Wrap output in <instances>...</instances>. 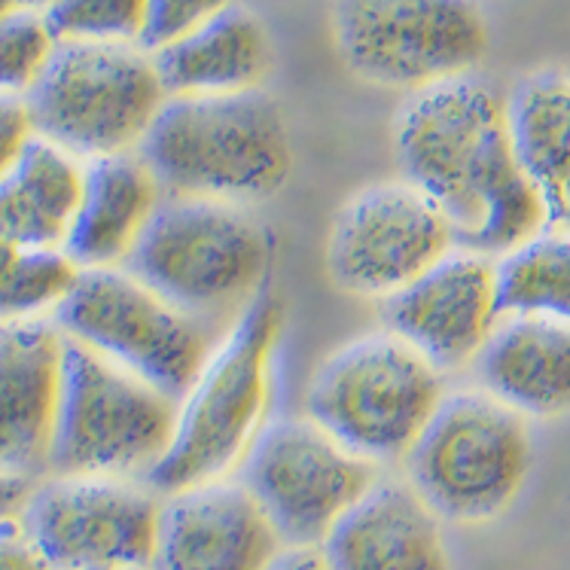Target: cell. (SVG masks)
<instances>
[{
    "instance_id": "1",
    "label": "cell",
    "mask_w": 570,
    "mask_h": 570,
    "mask_svg": "<svg viewBox=\"0 0 570 570\" xmlns=\"http://www.w3.org/2000/svg\"><path fill=\"white\" fill-rule=\"evenodd\" d=\"M394 150L403 177L452 223L461 250L498 259L549 226L543 198L515 163L507 101L476 73L409 95Z\"/></svg>"
},
{
    "instance_id": "2",
    "label": "cell",
    "mask_w": 570,
    "mask_h": 570,
    "mask_svg": "<svg viewBox=\"0 0 570 570\" xmlns=\"http://www.w3.org/2000/svg\"><path fill=\"white\" fill-rule=\"evenodd\" d=\"M284 330V305L259 293L226 326L210 357L177 400L171 443L144 476L159 498L214 479H229L266 428L275 379V351Z\"/></svg>"
},
{
    "instance_id": "3",
    "label": "cell",
    "mask_w": 570,
    "mask_h": 570,
    "mask_svg": "<svg viewBox=\"0 0 570 570\" xmlns=\"http://www.w3.org/2000/svg\"><path fill=\"white\" fill-rule=\"evenodd\" d=\"M138 156L165 196L254 205L291 177L287 122L266 92L171 95Z\"/></svg>"
},
{
    "instance_id": "4",
    "label": "cell",
    "mask_w": 570,
    "mask_h": 570,
    "mask_svg": "<svg viewBox=\"0 0 570 570\" xmlns=\"http://www.w3.org/2000/svg\"><path fill=\"white\" fill-rule=\"evenodd\" d=\"M272 238L247 205L165 196L126 272L208 326L233 324L263 293Z\"/></svg>"
},
{
    "instance_id": "5",
    "label": "cell",
    "mask_w": 570,
    "mask_h": 570,
    "mask_svg": "<svg viewBox=\"0 0 570 570\" xmlns=\"http://www.w3.org/2000/svg\"><path fill=\"white\" fill-rule=\"evenodd\" d=\"M443 400V373L391 330L326 354L305 391V415L370 464L403 461Z\"/></svg>"
},
{
    "instance_id": "6",
    "label": "cell",
    "mask_w": 570,
    "mask_h": 570,
    "mask_svg": "<svg viewBox=\"0 0 570 570\" xmlns=\"http://www.w3.org/2000/svg\"><path fill=\"white\" fill-rule=\"evenodd\" d=\"M24 101L40 138L95 163L138 153L168 92L153 52L140 43L59 40Z\"/></svg>"
},
{
    "instance_id": "7",
    "label": "cell",
    "mask_w": 570,
    "mask_h": 570,
    "mask_svg": "<svg viewBox=\"0 0 570 570\" xmlns=\"http://www.w3.org/2000/svg\"><path fill=\"white\" fill-rule=\"evenodd\" d=\"M528 419L482 387L443 394L403 458L406 482L443 522L498 519L531 473Z\"/></svg>"
},
{
    "instance_id": "8",
    "label": "cell",
    "mask_w": 570,
    "mask_h": 570,
    "mask_svg": "<svg viewBox=\"0 0 570 570\" xmlns=\"http://www.w3.org/2000/svg\"><path fill=\"white\" fill-rule=\"evenodd\" d=\"M175 419L177 400L68 338L49 476H147Z\"/></svg>"
},
{
    "instance_id": "9",
    "label": "cell",
    "mask_w": 570,
    "mask_h": 570,
    "mask_svg": "<svg viewBox=\"0 0 570 570\" xmlns=\"http://www.w3.org/2000/svg\"><path fill=\"white\" fill-rule=\"evenodd\" d=\"M59 330L171 400L187 394L217 345L214 326L163 299L126 268H86L52 315Z\"/></svg>"
},
{
    "instance_id": "10",
    "label": "cell",
    "mask_w": 570,
    "mask_h": 570,
    "mask_svg": "<svg viewBox=\"0 0 570 570\" xmlns=\"http://www.w3.org/2000/svg\"><path fill=\"white\" fill-rule=\"evenodd\" d=\"M333 24L361 80L409 95L473 73L489 49L473 0H336Z\"/></svg>"
},
{
    "instance_id": "11",
    "label": "cell",
    "mask_w": 570,
    "mask_h": 570,
    "mask_svg": "<svg viewBox=\"0 0 570 570\" xmlns=\"http://www.w3.org/2000/svg\"><path fill=\"white\" fill-rule=\"evenodd\" d=\"M235 479L263 507L284 547H321L379 482V466L338 445L308 415H296L268 421Z\"/></svg>"
},
{
    "instance_id": "12",
    "label": "cell",
    "mask_w": 570,
    "mask_h": 570,
    "mask_svg": "<svg viewBox=\"0 0 570 570\" xmlns=\"http://www.w3.org/2000/svg\"><path fill=\"white\" fill-rule=\"evenodd\" d=\"M163 498L119 476H43L19 510L52 570L153 568Z\"/></svg>"
},
{
    "instance_id": "13",
    "label": "cell",
    "mask_w": 570,
    "mask_h": 570,
    "mask_svg": "<svg viewBox=\"0 0 570 570\" xmlns=\"http://www.w3.org/2000/svg\"><path fill=\"white\" fill-rule=\"evenodd\" d=\"M454 250L452 223L406 177L370 184L342 205L326 266L342 291L387 299Z\"/></svg>"
},
{
    "instance_id": "14",
    "label": "cell",
    "mask_w": 570,
    "mask_h": 570,
    "mask_svg": "<svg viewBox=\"0 0 570 570\" xmlns=\"http://www.w3.org/2000/svg\"><path fill=\"white\" fill-rule=\"evenodd\" d=\"M384 330L440 373L473 366L501 321L494 259L454 247L419 281L382 299Z\"/></svg>"
},
{
    "instance_id": "15",
    "label": "cell",
    "mask_w": 570,
    "mask_h": 570,
    "mask_svg": "<svg viewBox=\"0 0 570 570\" xmlns=\"http://www.w3.org/2000/svg\"><path fill=\"white\" fill-rule=\"evenodd\" d=\"M284 540L238 479L165 494L153 570H268Z\"/></svg>"
},
{
    "instance_id": "16",
    "label": "cell",
    "mask_w": 570,
    "mask_h": 570,
    "mask_svg": "<svg viewBox=\"0 0 570 570\" xmlns=\"http://www.w3.org/2000/svg\"><path fill=\"white\" fill-rule=\"evenodd\" d=\"M65 342L52 317L0 324V473L49 476Z\"/></svg>"
},
{
    "instance_id": "17",
    "label": "cell",
    "mask_w": 570,
    "mask_h": 570,
    "mask_svg": "<svg viewBox=\"0 0 570 570\" xmlns=\"http://www.w3.org/2000/svg\"><path fill=\"white\" fill-rule=\"evenodd\" d=\"M330 570H452L443 519L406 479H379L321 543Z\"/></svg>"
},
{
    "instance_id": "18",
    "label": "cell",
    "mask_w": 570,
    "mask_h": 570,
    "mask_svg": "<svg viewBox=\"0 0 570 570\" xmlns=\"http://www.w3.org/2000/svg\"><path fill=\"white\" fill-rule=\"evenodd\" d=\"M479 387L524 419L570 412V326L503 315L473 361Z\"/></svg>"
},
{
    "instance_id": "19",
    "label": "cell",
    "mask_w": 570,
    "mask_h": 570,
    "mask_svg": "<svg viewBox=\"0 0 570 570\" xmlns=\"http://www.w3.org/2000/svg\"><path fill=\"white\" fill-rule=\"evenodd\" d=\"M163 198L159 180L138 153L86 163L80 205L61 250L82 272L126 266Z\"/></svg>"
},
{
    "instance_id": "20",
    "label": "cell",
    "mask_w": 570,
    "mask_h": 570,
    "mask_svg": "<svg viewBox=\"0 0 570 570\" xmlns=\"http://www.w3.org/2000/svg\"><path fill=\"white\" fill-rule=\"evenodd\" d=\"M153 59L168 98L256 92L272 68V43L254 12L233 3Z\"/></svg>"
},
{
    "instance_id": "21",
    "label": "cell",
    "mask_w": 570,
    "mask_h": 570,
    "mask_svg": "<svg viewBox=\"0 0 570 570\" xmlns=\"http://www.w3.org/2000/svg\"><path fill=\"white\" fill-rule=\"evenodd\" d=\"M86 163L37 135L0 180V235L28 247H65Z\"/></svg>"
},
{
    "instance_id": "22",
    "label": "cell",
    "mask_w": 570,
    "mask_h": 570,
    "mask_svg": "<svg viewBox=\"0 0 570 570\" xmlns=\"http://www.w3.org/2000/svg\"><path fill=\"white\" fill-rule=\"evenodd\" d=\"M503 101L515 163L552 217L570 184V70L531 73Z\"/></svg>"
},
{
    "instance_id": "23",
    "label": "cell",
    "mask_w": 570,
    "mask_h": 570,
    "mask_svg": "<svg viewBox=\"0 0 570 570\" xmlns=\"http://www.w3.org/2000/svg\"><path fill=\"white\" fill-rule=\"evenodd\" d=\"M494 281L501 317H547L570 326V233L543 226L494 259Z\"/></svg>"
},
{
    "instance_id": "24",
    "label": "cell",
    "mask_w": 570,
    "mask_h": 570,
    "mask_svg": "<svg viewBox=\"0 0 570 570\" xmlns=\"http://www.w3.org/2000/svg\"><path fill=\"white\" fill-rule=\"evenodd\" d=\"M80 272L61 247H28L0 235V324L52 317Z\"/></svg>"
},
{
    "instance_id": "25",
    "label": "cell",
    "mask_w": 570,
    "mask_h": 570,
    "mask_svg": "<svg viewBox=\"0 0 570 570\" xmlns=\"http://www.w3.org/2000/svg\"><path fill=\"white\" fill-rule=\"evenodd\" d=\"M43 16L59 40L140 43L147 0H56Z\"/></svg>"
},
{
    "instance_id": "26",
    "label": "cell",
    "mask_w": 570,
    "mask_h": 570,
    "mask_svg": "<svg viewBox=\"0 0 570 570\" xmlns=\"http://www.w3.org/2000/svg\"><path fill=\"white\" fill-rule=\"evenodd\" d=\"M59 37L52 35L47 16L31 7L7 16L0 22V95H24L35 89L47 70Z\"/></svg>"
},
{
    "instance_id": "27",
    "label": "cell",
    "mask_w": 570,
    "mask_h": 570,
    "mask_svg": "<svg viewBox=\"0 0 570 570\" xmlns=\"http://www.w3.org/2000/svg\"><path fill=\"white\" fill-rule=\"evenodd\" d=\"M226 7H233V0H147V24L140 35V47L147 52H159Z\"/></svg>"
},
{
    "instance_id": "28",
    "label": "cell",
    "mask_w": 570,
    "mask_h": 570,
    "mask_svg": "<svg viewBox=\"0 0 570 570\" xmlns=\"http://www.w3.org/2000/svg\"><path fill=\"white\" fill-rule=\"evenodd\" d=\"M35 138L37 128L28 101L19 95H0V180L10 175Z\"/></svg>"
},
{
    "instance_id": "29",
    "label": "cell",
    "mask_w": 570,
    "mask_h": 570,
    "mask_svg": "<svg viewBox=\"0 0 570 570\" xmlns=\"http://www.w3.org/2000/svg\"><path fill=\"white\" fill-rule=\"evenodd\" d=\"M0 570H52L19 515L0 519Z\"/></svg>"
},
{
    "instance_id": "30",
    "label": "cell",
    "mask_w": 570,
    "mask_h": 570,
    "mask_svg": "<svg viewBox=\"0 0 570 570\" xmlns=\"http://www.w3.org/2000/svg\"><path fill=\"white\" fill-rule=\"evenodd\" d=\"M268 570H330L321 547H284Z\"/></svg>"
},
{
    "instance_id": "31",
    "label": "cell",
    "mask_w": 570,
    "mask_h": 570,
    "mask_svg": "<svg viewBox=\"0 0 570 570\" xmlns=\"http://www.w3.org/2000/svg\"><path fill=\"white\" fill-rule=\"evenodd\" d=\"M31 489H35V482H31V479L0 473V519L19 515V510H22V503L28 501Z\"/></svg>"
},
{
    "instance_id": "32",
    "label": "cell",
    "mask_w": 570,
    "mask_h": 570,
    "mask_svg": "<svg viewBox=\"0 0 570 570\" xmlns=\"http://www.w3.org/2000/svg\"><path fill=\"white\" fill-rule=\"evenodd\" d=\"M549 226H561V229H568L570 233V184L568 189H564V196H561L556 214L549 217Z\"/></svg>"
},
{
    "instance_id": "33",
    "label": "cell",
    "mask_w": 570,
    "mask_h": 570,
    "mask_svg": "<svg viewBox=\"0 0 570 570\" xmlns=\"http://www.w3.org/2000/svg\"><path fill=\"white\" fill-rule=\"evenodd\" d=\"M19 7H24L22 0H0V22H3L7 16H12Z\"/></svg>"
},
{
    "instance_id": "34",
    "label": "cell",
    "mask_w": 570,
    "mask_h": 570,
    "mask_svg": "<svg viewBox=\"0 0 570 570\" xmlns=\"http://www.w3.org/2000/svg\"><path fill=\"white\" fill-rule=\"evenodd\" d=\"M24 7H31V10H40V12H47L56 0H22Z\"/></svg>"
},
{
    "instance_id": "35",
    "label": "cell",
    "mask_w": 570,
    "mask_h": 570,
    "mask_svg": "<svg viewBox=\"0 0 570 570\" xmlns=\"http://www.w3.org/2000/svg\"><path fill=\"white\" fill-rule=\"evenodd\" d=\"M128 570H153V568H128Z\"/></svg>"
}]
</instances>
